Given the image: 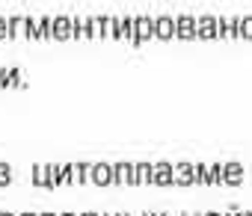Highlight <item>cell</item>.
<instances>
[{"mask_svg":"<svg viewBox=\"0 0 252 216\" xmlns=\"http://www.w3.org/2000/svg\"><path fill=\"white\" fill-rule=\"evenodd\" d=\"M134 15H113V42H134Z\"/></svg>","mask_w":252,"mask_h":216,"instance_id":"obj_1","label":"cell"},{"mask_svg":"<svg viewBox=\"0 0 252 216\" xmlns=\"http://www.w3.org/2000/svg\"><path fill=\"white\" fill-rule=\"evenodd\" d=\"M155 39V18L152 15H137V24H134V48H140V45H146V42H152Z\"/></svg>","mask_w":252,"mask_h":216,"instance_id":"obj_2","label":"cell"},{"mask_svg":"<svg viewBox=\"0 0 252 216\" xmlns=\"http://www.w3.org/2000/svg\"><path fill=\"white\" fill-rule=\"evenodd\" d=\"M196 30H199V18L196 15H175V39H181V42H190V39H196Z\"/></svg>","mask_w":252,"mask_h":216,"instance_id":"obj_3","label":"cell"},{"mask_svg":"<svg viewBox=\"0 0 252 216\" xmlns=\"http://www.w3.org/2000/svg\"><path fill=\"white\" fill-rule=\"evenodd\" d=\"M196 39H202V42L220 39V15H202V18H199V30H196Z\"/></svg>","mask_w":252,"mask_h":216,"instance_id":"obj_4","label":"cell"},{"mask_svg":"<svg viewBox=\"0 0 252 216\" xmlns=\"http://www.w3.org/2000/svg\"><path fill=\"white\" fill-rule=\"evenodd\" d=\"M243 178H246L243 163H237V160L222 163V187H240V184H243Z\"/></svg>","mask_w":252,"mask_h":216,"instance_id":"obj_5","label":"cell"},{"mask_svg":"<svg viewBox=\"0 0 252 216\" xmlns=\"http://www.w3.org/2000/svg\"><path fill=\"white\" fill-rule=\"evenodd\" d=\"M152 184H155V187H169V184H175V163H166V160L155 163Z\"/></svg>","mask_w":252,"mask_h":216,"instance_id":"obj_6","label":"cell"},{"mask_svg":"<svg viewBox=\"0 0 252 216\" xmlns=\"http://www.w3.org/2000/svg\"><path fill=\"white\" fill-rule=\"evenodd\" d=\"M155 39H160V42H169V39H175V15H158L155 18Z\"/></svg>","mask_w":252,"mask_h":216,"instance_id":"obj_7","label":"cell"},{"mask_svg":"<svg viewBox=\"0 0 252 216\" xmlns=\"http://www.w3.org/2000/svg\"><path fill=\"white\" fill-rule=\"evenodd\" d=\"M30 181H33L36 187H45V189H54V187H57L54 172H51V163H48V166L36 163V166H33V172H30Z\"/></svg>","mask_w":252,"mask_h":216,"instance_id":"obj_8","label":"cell"},{"mask_svg":"<svg viewBox=\"0 0 252 216\" xmlns=\"http://www.w3.org/2000/svg\"><path fill=\"white\" fill-rule=\"evenodd\" d=\"M95 187H110V184H116L113 181V163H92V178H89Z\"/></svg>","mask_w":252,"mask_h":216,"instance_id":"obj_9","label":"cell"},{"mask_svg":"<svg viewBox=\"0 0 252 216\" xmlns=\"http://www.w3.org/2000/svg\"><path fill=\"white\" fill-rule=\"evenodd\" d=\"M71 39V15H54V42Z\"/></svg>","mask_w":252,"mask_h":216,"instance_id":"obj_10","label":"cell"},{"mask_svg":"<svg viewBox=\"0 0 252 216\" xmlns=\"http://www.w3.org/2000/svg\"><path fill=\"white\" fill-rule=\"evenodd\" d=\"M175 184L178 187L196 184V163H175Z\"/></svg>","mask_w":252,"mask_h":216,"instance_id":"obj_11","label":"cell"},{"mask_svg":"<svg viewBox=\"0 0 252 216\" xmlns=\"http://www.w3.org/2000/svg\"><path fill=\"white\" fill-rule=\"evenodd\" d=\"M68 169H71V184H74V187L89 184V178H92V166H89V163L77 160V163H68Z\"/></svg>","mask_w":252,"mask_h":216,"instance_id":"obj_12","label":"cell"},{"mask_svg":"<svg viewBox=\"0 0 252 216\" xmlns=\"http://www.w3.org/2000/svg\"><path fill=\"white\" fill-rule=\"evenodd\" d=\"M131 178H134V163H128V160L113 163V181L116 184H128L131 187Z\"/></svg>","mask_w":252,"mask_h":216,"instance_id":"obj_13","label":"cell"},{"mask_svg":"<svg viewBox=\"0 0 252 216\" xmlns=\"http://www.w3.org/2000/svg\"><path fill=\"white\" fill-rule=\"evenodd\" d=\"M9 86H24V77L18 68H0V89H9Z\"/></svg>","mask_w":252,"mask_h":216,"instance_id":"obj_14","label":"cell"},{"mask_svg":"<svg viewBox=\"0 0 252 216\" xmlns=\"http://www.w3.org/2000/svg\"><path fill=\"white\" fill-rule=\"evenodd\" d=\"M24 36L27 39H42V27H39V18H33V15H24Z\"/></svg>","mask_w":252,"mask_h":216,"instance_id":"obj_15","label":"cell"},{"mask_svg":"<svg viewBox=\"0 0 252 216\" xmlns=\"http://www.w3.org/2000/svg\"><path fill=\"white\" fill-rule=\"evenodd\" d=\"M98 21V39H110L113 36V15H95Z\"/></svg>","mask_w":252,"mask_h":216,"instance_id":"obj_16","label":"cell"},{"mask_svg":"<svg viewBox=\"0 0 252 216\" xmlns=\"http://www.w3.org/2000/svg\"><path fill=\"white\" fill-rule=\"evenodd\" d=\"M152 172H155V163H137V181L140 184H152Z\"/></svg>","mask_w":252,"mask_h":216,"instance_id":"obj_17","label":"cell"},{"mask_svg":"<svg viewBox=\"0 0 252 216\" xmlns=\"http://www.w3.org/2000/svg\"><path fill=\"white\" fill-rule=\"evenodd\" d=\"M24 36V15H12L9 18V39Z\"/></svg>","mask_w":252,"mask_h":216,"instance_id":"obj_18","label":"cell"},{"mask_svg":"<svg viewBox=\"0 0 252 216\" xmlns=\"http://www.w3.org/2000/svg\"><path fill=\"white\" fill-rule=\"evenodd\" d=\"M83 39H98V21H95V15L83 18Z\"/></svg>","mask_w":252,"mask_h":216,"instance_id":"obj_19","label":"cell"},{"mask_svg":"<svg viewBox=\"0 0 252 216\" xmlns=\"http://www.w3.org/2000/svg\"><path fill=\"white\" fill-rule=\"evenodd\" d=\"M39 27H42V39H54V15H42Z\"/></svg>","mask_w":252,"mask_h":216,"instance_id":"obj_20","label":"cell"},{"mask_svg":"<svg viewBox=\"0 0 252 216\" xmlns=\"http://www.w3.org/2000/svg\"><path fill=\"white\" fill-rule=\"evenodd\" d=\"M196 184H211V166L208 163H196Z\"/></svg>","mask_w":252,"mask_h":216,"instance_id":"obj_21","label":"cell"},{"mask_svg":"<svg viewBox=\"0 0 252 216\" xmlns=\"http://www.w3.org/2000/svg\"><path fill=\"white\" fill-rule=\"evenodd\" d=\"M240 39L252 42V15H240Z\"/></svg>","mask_w":252,"mask_h":216,"instance_id":"obj_22","label":"cell"},{"mask_svg":"<svg viewBox=\"0 0 252 216\" xmlns=\"http://www.w3.org/2000/svg\"><path fill=\"white\" fill-rule=\"evenodd\" d=\"M71 39H83V18L71 15Z\"/></svg>","mask_w":252,"mask_h":216,"instance_id":"obj_23","label":"cell"},{"mask_svg":"<svg viewBox=\"0 0 252 216\" xmlns=\"http://www.w3.org/2000/svg\"><path fill=\"white\" fill-rule=\"evenodd\" d=\"M12 181V166L9 163H0V187H6Z\"/></svg>","mask_w":252,"mask_h":216,"instance_id":"obj_24","label":"cell"},{"mask_svg":"<svg viewBox=\"0 0 252 216\" xmlns=\"http://www.w3.org/2000/svg\"><path fill=\"white\" fill-rule=\"evenodd\" d=\"M220 39H231V18L220 15Z\"/></svg>","mask_w":252,"mask_h":216,"instance_id":"obj_25","label":"cell"},{"mask_svg":"<svg viewBox=\"0 0 252 216\" xmlns=\"http://www.w3.org/2000/svg\"><path fill=\"white\" fill-rule=\"evenodd\" d=\"M211 184H222V163H211Z\"/></svg>","mask_w":252,"mask_h":216,"instance_id":"obj_26","label":"cell"},{"mask_svg":"<svg viewBox=\"0 0 252 216\" xmlns=\"http://www.w3.org/2000/svg\"><path fill=\"white\" fill-rule=\"evenodd\" d=\"M3 39H9V18L0 15V42H3Z\"/></svg>","mask_w":252,"mask_h":216,"instance_id":"obj_27","label":"cell"},{"mask_svg":"<svg viewBox=\"0 0 252 216\" xmlns=\"http://www.w3.org/2000/svg\"><path fill=\"white\" fill-rule=\"evenodd\" d=\"M222 216H243V210H240V207H228Z\"/></svg>","mask_w":252,"mask_h":216,"instance_id":"obj_28","label":"cell"},{"mask_svg":"<svg viewBox=\"0 0 252 216\" xmlns=\"http://www.w3.org/2000/svg\"><path fill=\"white\" fill-rule=\"evenodd\" d=\"M80 216H101V213H95V210H86V213H80Z\"/></svg>","mask_w":252,"mask_h":216,"instance_id":"obj_29","label":"cell"},{"mask_svg":"<svg viewBox=\"0 0 252 216\" xmlns=\"http://www.w3.org/2000/svg\"><path fill=\"white\" fill-rule=\"evenodd\" d=\"M205 216H222V213H217V210H208V213H205Z\"/></svg>","mask_w":252,"mask_h":216,"instance_id":"obj_30","label":"cell"},{"mask_svg":"<svg viewBox=\"0 0 252 216\" xmlns=\"http://www.w3.org/2000/svg\"><path fill=\"white\" fill-rule=\"evenodd\" d=\"M18 216H39V213H33V210H27V213H18Z\"/></svg>","mask_w":252,"mask_h":216,"instance_id":"obj_31","label":"cell"},{"mask_svg":"<svg viewBox=\"0 0 252 216\" xmlns=\"http://www.w3.org/2000/svg\"><path fill=\"white\" fill-rule=\"evenodd\" d=\"M60 216H80V213H71V210H65V213H60Z\"/></svg>","mask_w":252,"mask_h":216,"instance_id":"obj_32","label":"cell"},{"mask_svg":"<svg viewBox=\"0 0 252 216\" xmlns=\"http://www.w3.org/2000/svg\"><path fill=\"white\" fill-rule=\"evenodd\" d=\"M0 216H18V213H9V210H3V213H0Z\"/></svg>","mask_w":252,"mask_h":216,"instance_id":"obj_33","label":"cell"},{"mask_svg":"<svg viewBox=\"0 0 252 216\" xmlns=\"http://www.w3.org/2000/svg\"><path fill=\"white\" fill-rule=\"evenodd\" d=\"M39 216H60V213H39Z\"/></svg>","mask_w":252,"mask_h":216,"instance_id":"obj_34","label":"cell"},{"mask_svg":"<svg viewBox=\"0 0 252 216\" xmlns=\"http://www.w3.org/2000/svg\"><path fill=\"white\" fill-rule=\"evenodd\" d=\"M243 216H252V210H243Z\"/></svg>","mask_w":252,"mask_h":216,"instance_id":"obj_35","label":"cell"},{"mask_svg":"<svg viewBox=\"0 0 252 216\" xmlns=\"http://www.w3.org/2000/svg\"><path fill=\"white\" fill-rule=\"evenodd\" d=\"M116 216H128V213H116Z\"/></svg>","mask_w":252,"mask_h":216,"instance_id":"obj_36","label":"cell"},{"mask_svg":"<svg viewBox=\"0 0 252 216\" xmlns=\"http://www.w3.org/2000/svg\"><path fill=\"white\" fill-rule=\"evenodd\" d=\"M181 216H193V213H181Z\"/></svg>","mask_w":252,"mask_h":216,"instance_id":"obj_37","label":"cell"},{"mask_svg":"<svg viewBox=\"0 0 252 216\" xmlns=\"http://www.w3.org/2000/svg\"><path fill=\"white\" fill-rule=\"evenodd\" d=\"M101 216H110V213H101ZM113 216H116V213H113Z\"/></svg>","mask_w":252,"mask_h":216,"instance_id":"obj_38","label":"cell"},{"mask_svg":"<svg viewBox=\"0 0 252 216\" xmlns=\"http://www.w3.org/2000/svg\"><path fill=\"white\" fill-rule=\"evenodd\" d=\"M193 216H205V213H193Z\"/></svg>","mask_w":252,"mask_h":216,"instance_id":"obj_39","label":"cell"},{"mask_svg":"<svg viewBox=\"0 0 252 216\" xmlns=\"http://www.w3.org/2000/svg\"><path fill=\"white\" fill-rule=\"evenodd\" d=\"M128 216H134V213H128Z\"/></svg>","mask_w":252,"mask_h":216,"instance_id":"obj_40","label":"cell"}]
</instances>
